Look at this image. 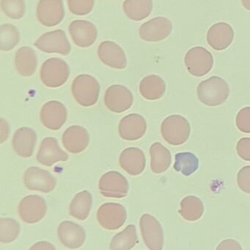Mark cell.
I'll use <instances>...</instances> for the list:
<instances>
[{"mask_svg":"<svg viewBox=\"0 0 250 250\" xmlns=\"http://www.w3.org/2000/svg\"><path fill=\"white\" fill-rule=\"evenodd\" d=\"M25 187L29 190L49 193L55 188V178L46 170L37 167L28 168L23 176Z\"/></svg>","mask_w":250,"mask_h":250,"instance_id":"8fae6325","label":"cell"},{"mask_svg":"<svg viewBox=\"0 0 250 250\" xmlns=\"http://www.w3.org/2000/svg\"><path fill=\"white\" fill-rule=\"evenodd\" d=\"M216 250H243L237 241L234 239H226L220 242Z\"/></svg>","mask_w":250,"mask_h":250,"instance_id":"ab89813d","label":"cell"},{"mask_svg":"<svg viewBox=\"0 0 250 250\" xmlns=\"http://www.w3.org/2000/svg\"><path fill=\"white\" fill-rule=\"evenodd\" d=\"M181 208L179 210L183 220L188 222H195L203 217L204 213V202L198 197L189 195L181 201Z\"/></svg>","mask_w":250,"mask_h":250,"instance_id":"f1b7e54d","label":"cell"},{"mask_svg":"<svg viewBox=\"0 0 250 250\" xmlns=\"http://www.w3.org/2000/svg\"><path fill=\"white\" fill-rule=\"evenodd\" d=\"M37 19L45 26H54L64 19L63 0H40L37 7Z\"/></svg>","mask_w":250,"mask_h":250,"instance_id":"5bb4252c","label":"cell"},{"mask_svg":"<svg viewBox=\"0 0 250 250\" xmlns=\"http://www.w3.org/2000/svg\"><path fill=\"white\" fill-rule=\"evenodd\" d=\"M233 28L225 22L215 23L207 32V42L216 51H223L228 48L233 42Z\"/></svg>","mask_w":250,"mask_h":250,"instance_id":"ac0fdd59","label":"cell"},{"mask_svg":"<svg viewBox=\"0 0 250 250\" xmlns=\"http://www.w3.org/2000/svg\"><path fill=\"white\" fill-rule=\"evenodd\" d=\"M190 133V124L183 116H169L161 123V135L170 145H182L189 139Z\"/></svg>","mask_w":250,"mask_h":250,"instance_id":"7a4b0ae2","label":"cell"},{"mask_svg":"<svg viewBox=\"0 0 250 250\" xmlns=\"http://www.w3.org/2000/svg\"><path fill=\"white\" fill-rule=\"evenodd\" d=\"M62 141L68 151L72 154H79L85 151L89 144V134L82 126H70L63 133Z\"/></svg>","mask_w":250,"mask_h":250,"instance_id":"7402d4cb","label":"cell"},{"mask_svg":"<svg viewBox=\"0 0 250 250\" xmlns=\"http://www.w3.org/2000/svg\"><path fill=\"white\" fill-rule=\"evenodd\" d=\"M132 92L126 86L113 85L106 91L104 104L112 112L123 113L129 110L133 104Z\"/></svg>","mask_w":250,"mask_h":250,"instance_id":"4fadbf2b","label":"cell"},{"mask_svg":"<svg viewBox=\"0 0 250 250\" xmlns=\"http://www.w3.org/2000/svg\"><path fill=\"white\" fill-rule=\"evenodd\" d=\"M197 93L198 99L204 105L219 106L227 101L230 88L224 79L219 76H211L198 84Z\"/></svg>","mask_w":250,"mask_h":250,"instance_id":"6da1fadb","label":"cell"},{"mask_svg":"<svg viewBox=\"0 0 250 250\" xmlns=\"http://www.w3.org/2000/svg\"><path fill=\"white\" fill-rule=\"evenodd\" d=\"M236 124L238 129L245 133H250V107H245L236 115Z\"/></svg>","mask_w":250,"mask_h":250,"instance_id":"8d00e7d4","label":"cell"},{"mask_svg":"<svg viewBox=\"0 0 250 250\" xmlns=\"http://www.w3.org/2000/svg\"><path fill=\"white\" fill-rule=\"evenodd\" d=\"M46 211L45 200L35 195L23 198L18 208L19 217L26 224H35L41 221L45 217Z\"/></svg>","mask_w":250,"mask_h":250,"instance_id":"ba28073f","label":"cell"},{"mask_svg":"<svg viewBox=\"0 0 250 250\" xmlns=\"http://www.w3.org/2000/svg\"><path fill=\"white\" fill-rule=\"evenodd\" d=\"M9 135V125L4 119H1L0 121V138L1 143L7 140Z\"/></svg>","mask_w":250,"mask_h":250,"instance_id":"b9f144b4","label":"cell"},{"mask_svg":"<svg viewBox=\"0 0 250 250\" xmlns=\"http://www.w3.org/2000/svg\"><path fill=\"white\" fill-rule=\"evenodd\" d=\"M123 8L129 19L139 21L151 14L153 1L152 0H126L123 2Z\"/></svg>","mask_w":250,"mask_h":250,"instance_id":"f546056e","label":"cell"},{"mask_svg":"<svg viewBox=\"0 0 250 250\" xmlns=\"http://www.w3.org/2000/svg\"><path fill=\"white\" fill-rule=\"evenodd\" d=\"M67 1L70 13L76 16L89 14L95 4L94 0H67Z\"/></svg>","mask_w":250,"mask_h":250,"instance_id":"d590c367","label":"cell"},{"mask_svg":"<svg viewBox=\"0 0 250 250\" xmlns=\"http://www.w3.org/2000/svg\"><path fill=\"white\" fill-rule=\"evenodd\" d=\"M72 94L76 102L84 107L92 106L99 96L98 81L90 75H79L72 83Z\"/></svg>","mask_w":250,"mask_h":250,"instance_id":"3957f363","label":"cell"},{"mask_svg":"<svg viewBox=\"0 0 250 250\" xmlns=\"http://www.w3.org/2000/svg\"><path fill=\"white\" fill-rule=\"evenodd\" d=\"M29 250H57L55 247L48 242L42 241L38 242L32 245Z\"/></svg>","mask_w":250,"mask_h":250,"instance_id":"60d3db41","label":"cell"},{"mask_svg":"<svg viewBox=\"0 0 250 250\" xmlns=\"http://www.w3.org/2000/svg\"><path fill=\"white\" fill-rule=\"evenodd\" d=\"M98 189L106 198H123L129 192V183L121 173L109 171L100 179Z\"/></svg>","mask_w":250,"mask_h":250,"instance_id":"30bf717a","label":"cell"},{"mask_svg":"<svg viewBox=\"0 0 250 250\" xmlns=\"http://www.w3.org/2000/svg\"><path fill=\"white\" fill-rule=\"evenodd\" d=\"M41 123L47 129L58 130L67 120V110L58 101H53L46 103L43 106L40 114Z\"/></svg>","mask_w":250,"mask_h":250,"instance_id":"e0dca14e","label":"cell"},{"mask_svg":"<svg viewBox=\"0 0 250 250\" xmlns=\"http://www.w3.org/2000/svg\"><path fill=\"white\" fill-rule=\"evenodd\" d=\"M139 92L145 99L157 101L164 96L166 83L160 76L150 75L145 76L139 83Z\"/></svg>","mask_w":250,"mask_h":250,"instance_id":"484cf974","label":"cell"},{"mask_svg":"<svg viewBox=\"0 0 250 250\" xmlns=\"http://www.w3.org/2000/svg\"><path fill=\"white\" fill-rule=\"evenodd\" d=\"M145 119L139 114H129L122 119L119 123V135L126 141H136L146 132Z\"/></svg>","mask_w":250,"mask_h":250,"instance_id":"44dd1931","label":"cell"},{"mask_svg":"<svg viewBox=\"0 0 250 250\" xmlns=\"http://www.w3.org/2000/svg\"><path fill=\"white\" fill-rule=\"evenodd\" d=\"M37 135L33 129L22 127L16 131L13 138V147L18 155L29 157L33 154Z\"/></svg>","mask_w":250,"mask_h":250,"instance_id":"cb8c5ba5","label":"cell"},{"mask_svg":"<svg viewBox=\"0 0 250 250\" xmlns=\"http://www.w3.org/2000/svg\"><path fill=\"white\" fill-rule=\"evenodd\" d=\"M20 233V225L12 218L0 219V242L10 244L14 242Z\"/></svg>","mask_w":250,"mask_h":250,"instance_id":"836d02e7","label":"cell"},{"mask_svg":"<svg viewBox=\"0 0 250 250\" xmlns=\"http://www.w3.org/2000/svg\"><path fill=\"white\" fill-rule=\"evenodd\" d=\"M236 152L242 160L250 162V138H241L238 141Z\"/></svg>","mask_w":250,"mask_h":250,"instance_id":"f35d334b","label":"cell"},{"mask_svg":"<svg viewBox=\"0 0 250 250\" xmlns=\"http://www.w3.org/2000/svg\"><path fill=\"white\" fill-rule=\"evenodd\" d=\"M144 243L149 250H162L164 231L159 222L151 214H144L139 220Z\"/></svg>","mask_w":250,"mask_h":250,"instance_id":"52a82bcc","label":"cell"},{"mask_svg":"<svg viewBox=\"0 0 250 250\" xmlns=\"http://www.w3.org/2000/svg\"><path fill=\"white\" fill-rule=\"evenodd\" d=\"M92 205V195L84 190L75 195L69 206V214L81 221L88 219Z\"/></svg>","mask_w":250,"mask_h":250,"instance_id":"83f0119b","label":"cell"},{"mask_svg":"<svg viewBox=\"0 0 250 250\" xmlns=\"http://www.w3.org/2000/svg\"><path fill=\"white\" fill-rule=\"evenodd\" d=\"M38 64L36 53L32 48L24 46L19 48L15 56V65L19 74L29 77L35 73Z\"/></svg>","mask_w":250,"mask_h":250,"instance_id":"d4e9b609","label":"cell"},{"mask_svg":"<svg viewBox=\"0 0 250 250\" xmlns=\"http://www.w3.org/2000/svg\"><path fill=\"white\" fill-rule=\"evenodd\" d=\"M174 169L183 176L193 174L199 168V160L191 152H179L175 157Z\"/></svg>","mask_w":250,"mask_h":250,"instance_id":"1f68e13d","label":"cell"},{"mask_svg":"<svg viewBox=\"0 0 250 250\" xmlns=\"http://www.w3.org/2000/svg\"><path fill=\"white\" fill-rule=\"evenodd\" d=\"M3 13L12 19H20L24 16L26 4L24 0H1Z\"/></svg>","mask_w":250,"mask_h":250,"instance_id":"e575fe53","label":"cell"},{"mask_svg":"<svg viewBox=\"0 0 250 250\" xmlns=\"http://www.w3.org/2000/svg\"><path fill=\"white\" fill-rule=\"evenodd\" d=\"M68 64L61 59L51 58L44 62L40 71L41 82L50 88L63 86L69 77Z\"/></svg>","mask_w":250,"mask_h":250,"instance_id":"277c9868","label":"cell"},{"mask_svg":"<svg viewBox=\"0 0 250 250\" xmlns=\"http://www.w3.org/2000/svg\"><path fill=\"white\" fill-rule=\"evenodd\" d=\"M173 24L165 17H157L144 23L139 29L140 38L147 42H159L170 36Z\"/></svg>","mask_w":250,"mask_h":250,"instance_id":"7c38bea8","label":"cell"},{"mask_svg":"<svg viewBox=\"0 0 250 250\" xmlns=\"http://www.w3.org/2000/svg\"><path fill=\"white\" fill-rule=\"evenodd\" d=\"M237 184L241 190L250 194V166L242 167L237 174Z\"/></svg>","mask_w":250,"mask_h":250,"instance_id":"74e56055","label":"cell"},{"mask_svg":"<svg viewBox=\"0 0 250 250\" xmlns=\"http://www.w3.org/2000/svg\"><path fill=\"white\" fill-rule=\"evenodd\" d=\"M151 169L156 174L164 173L171 165V153L159 142L154 143L150 148Z\"/></svg>","mask_w":250,"mask_h":250,"instance_id":"4316f807","label":"cell"},{"mask_svg":"<svg viewBox=\"0 0 250 250\" xmlns=\"http://www.w3.org/2000/svg\"><path fill=\"white\" fill-rule=\"evenodd\" d=\"M68 159L67 153L60 148L57 140L54 138L44 139L40 146L37 160L43 166H53L58 162H66Z\"/></svg>","mask_w":250,"mask_h":250,"instance_id":"ffe728a7","label":"cell"},{"mask_svg":"<svg viewBox=\"0 0 250 250\" xmlns=\"http://www.w3.org/2000/svg\"><path fill=\"white\" fill-rule=\"evenodd\" d=\"M57 236L62 245L70 250L79 249L86 239L85 229L70 221H63L59 225Z\"/></svg>","mask_w":250,"mask_h":250,"instance_id":"9a60e30c","label":"cell"},{"mask_svg":"<svg viewBox=\"0 0 250 250\" xmlns=\"http://www.w3.org/2000/svg\"><path fill=\"white\" fill-rule=\"evenodd\" d=\"M136 229L134 225H129L124 230L117 233L110 242V250H131L137 244Z\"/></svg>","mask_w":250,"mask_h":250,"instance_id":"4dcf8cb0","label":"cell"},{"mask_svg":"<svg viewBox=\"0 0 250 250\" xmlns=\"http://www.w3.org/2000/svg\"><path fill=\"white\" fill-rule=\"evenodd\" d=\"M242 3L244 7L250 11V0H242Z\"/></svg>","mask_w":250,"mask_h":250,"instance_id":"7bdbcfd3","label":"cell"},{"mask_svg":"<svg viewBox=\"0 0 250 250\" xmlns=\"http://www.w3.org/2000/svg\"><path fill=\"white\" fill-rule=\"evenodd\" d=\"M184 63L188 72L195 77L206 76L214 66V57L204 47L197 46L187 51Z\"/></svg>","mask_w":250,"mask_h":250,"instance_id":"5b68a950","label":"cell"},{"mask_svg":"<svg viewBox=\"0 0 250 250\" xmlns=\"http://www.w3.org/2000/svg\"><path fill=\"white\" fill-rule=\"evenodd\" d=\"M99 60L106 65L114 69H124L127 65V60L123 50L115 42L104 41L98 48Z\"/></svg>","mask_w":250,"mask_h":250,"instance_id":"d6986e66","label":"cell"},{"mask_svg":"<svg viewBox=\"0 0 250 250\" xmlns=\"http://www.w3.org/2000/svg\"><path fill=\"white\" fill-rule=\"evenodd\" d=\"M20 41V34L16 26L10 23L0 26V48L8 51L14 48Z\"/></svg>","mask_w":250,"mask_h":250,"instance_id":"d6a6232c","label":"cell"},{"mask_svg":"<svg viewBox=\"0 0 250 250\" xmlns=\"http://www.w3.org/2000/svg\"><path fill=\"white\" fill-rule=\"evenodd\" d=\"M120 167L132 176H138L145 170L146 160L142 150L135 147L126 148L119 158Z\"/></svg>","mask_w":250,"mask_h":250,"instance_id":"603a6c76","label":"cell"},{"mask_svg":"<svg viewBox=\"0 0 250 250\" xmlns=\"http://www.w3.org/2000/svg\"><path fill=\"white\" fill-rule=\"evenodd\" d=\"M97 221L98 224L108 230H116L126 223L127 213L121 204L107 203L103 204L97 211Z\"/></svg>","mask_w":250,"mask_h":250,"instance_id":"8992f818","label":"cell"},{"mask_svg":"<svg viewBox=\"0 0 250 250\" xmlns=\"http://www.w3.org/2000/svg\"><path fill=\"white\" fill-rule=\"evenodd\" d=\"M68 32L73 42L80 48H88L96 41V27L91 21L75 20L70 23Z\"/></svg>","mask_w":250,"mask_h":250,"instance_id":"2e32d148","label":"cell"},{"mask_svg":"<svg viewBox=\"0 0 250 250\" xmlns=\"http://www.w3.org/2000/svg\"><path fill=\"white\" fill-rule=\"evenodd\" d=\"M35 46L41 51L48 54H60L68 55L71 51V45L63 30L51 31L40 37Z\"/></svg>","mask_w":250,"mask_h":250,"instance_id":"9c48e42d","label":"cell"}]
</instances>
